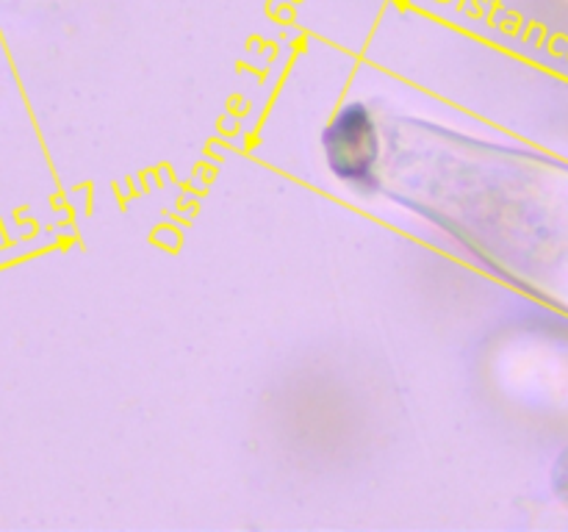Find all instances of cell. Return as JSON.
I'll use <instances>...</instances> for the list:
<instances>
[{
  "label": "cell",
  "instance_id": "obj_1",
  "mask_svg": "<svg viewBox=\"0 0 568 532\" xmlns=\"http://www.w3.org/2000/svg\"><path fill=\"white\" fill-rule=\"evenodd\" d=\"M325 161L333 175L353 186H375L381 139L372 111L364 103H347L322 133Z\"/></svg>",
  "mask_w": 568,
  "mask_h": 532
},
{
  "label": "cell",
  "instance_id": "obj_2",
  "mask_svg": "<svg viewBox=\"0 0 568 532\" xmlns=\"http://www.w3.org/2000/svg\"><path fill=\"white\" fill-rule=\"evenodd\" d=\"M555 482H558V493L568 502V452L564 454V458H560L558 477H555Z\"/></svg>",
  "mask_w": 568,
  "mask_h": 532
}]
</instances>
